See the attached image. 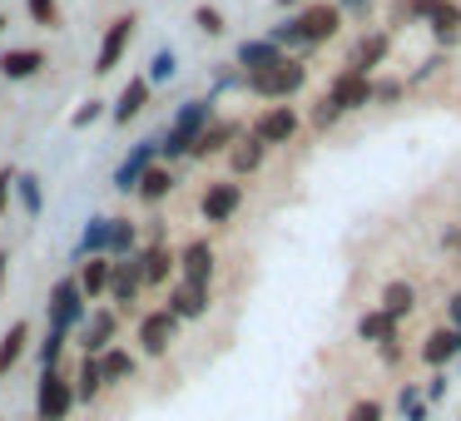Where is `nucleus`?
I'll use <instances>...</instances> for the list:
<instances>
[{"mask_svg":"<svg viewBox=\"0 0 461 421\" xmlns=\"http://www.w3.org/2000/svg\"><path fill=\"white\" fill-rule=\"evenodd\" d=\"M25 11H31V21L41 25V31H55V25H60V5H55V0H25Z\"/></svg>","mask_w":461,"mask_h":421,"instance_id":"37","label":"nucleus"},{"mask_svg":"<svg viewBox=\"0 0 461 421\" xmlns=\"http://www.w3.org/2000/svg\"><path fill=\"white\" fill-rule=\"evenodd\" d=\"M75 332H80V352H85V357H100V352L114 347V337H120V312H114V308H90Z\"/></svg>","mask_w":461,"mask_h":421,"instance_id":"6","label":"nucleus"},{"mask_svg":"<svg viewBox=\"0 0 461 421\" xmlns=\"http://www.w3.org/2000/svg\"><path fill=\"white\" fill-rule=\"evenodd\" d=\"M338 120H342V110L328 100V94H322V100H318V110H312V124H318V130H332Z\"/></svg>","mask_w":461,"mask_h":421,"instance_id":"41","label":"nucleus"},{"mask_svg":"<svg viewBox=\"0 0 461 421\" xmlns=\"http://www.w3.org/2000/svg\"><path fill=\"white\" fill-rule=\"evenodd\" d=\"M239 203H243V189L239 184H209V189H203V199H199V213L209 223H229L233 213H239Z\"/></svg>","mask_w":461,"mask_h":421,"instance_id":"12","label":"nucleus"},{"mask_svg":"<svg viewBox=\"0 0 461 421\" xmlns=\"http://www.w3.org/2000/svg\"><path fill=\"white\" fill-rule=\"evenodd\" d=\"M75 282H80L85 302L104 298V288H110V258H80V273H75Z\"/></svg>","mask_w":461,"mask_h":421,"instance_id":"23","label":"nucleus"},{"mask_svg":"<svg viewBox=\"0 0 461 421\" xmlns=\"http://www.w3.org/2000/svg\"><path fill=\"white\" fill-rule=\"evenodd\" d=\"M387 50H392V40H387L382 31H377V35H362V40H357V50H352V65H348V70L367 80V75L377 70L382 60H387Z\"/></svg>","mask_w":461,"mask_h":421,"instance_id":"18","label":"nucleus"},{"mask_svg":"<svg viewBox=\"0 0 461 421\" xmlns=\"http://www.w3.org/2000/svg\"><path fill=\"white\" fill-rule=\"evenodd\" d=\"M41 65H45L41 50H5L0 55V75H5V80H35Z\"/></svg>","mask_w":461,"mask_h":421,"instance_id":"27","label":"nucleus"},{"mask_svg":"<svg viewBox=\"0 0 461 421\" xmlns=\"http://www.w3.org/2000/svg\"><path fill=\"white\" fill-rule=\"evenodd\" d=\"M372 100H377V104L402 100V80H377V85H372Z\"/></svg>","mask_w":461,"mask_h":421,"instance_id":"42","label":"nucleus"},{"mask_svg":"<svg viewBox=\"0 0 461 421\" xmlns=\"http://www.w3.org/2000/svg\"><path fill=\"white\" fill-rule=\"evenodd\" d=\"M293 21H298L303 45H322V40H332V35H338L342 11H338V5H308V11H303V15H293Z\"/></svg>","mask_w":461,"mask_h":421,"instance_id":"10","label":"nucleus"},{"mask_svg":"<svg viewBox=\"0 0 461 421\" xmlns=\"http://www.w3.org/2000/svg\"><path fill=\"white\" fill-rule=\"evenodd\" d=\"M70 411H75L70 377H65L60 367L41 372V387H35V421H70Z\"/></svg>","mask_w":461,"mask_h":421,"instance_id":"2","label":"nucleus"},{"mask_svg":"<svg viewBox=\"0 0 461 421\" xmlns=\"http://www.w3.org/2000/svg\"><path fill=\"white\" fill-rule=\"evenodd\" d=\"M303 85H308V70H303L298 60H283V65H273V70H263V75H249V90L258 94V100H288V94H298Z\"/></svg>","mask_w":461,"mask_h":421,"instance_id":"4","label":"nucleus"},{"mask_svg":"<svg viewBox=\"0 0 461 421\" xmlns=\"http://www.w3.org/2000/svg\"><path fill=\"white\" fill-rule=\"evenodd\" d=\"M213 120V94L209 100H189V104H179V114H174V124H169V134H164L154 149L164 154V159H184V154L194 149V139L203 134V124Z\"/></svg>","mask_w":461,"mask_h":421,"instance_id":"1","label":"nucleus"},{"mask_svg":"<svg viewBox=\"0 0 461 421\" xmlns=\"http://www.w3.org/2000/svg\"><path fill=\"white\" fill-rule=\"evenodd\" d=\"M65 342H70V332H60V327H50V332H45V342L35 347V357H41V372H55V367H60Z\"/></svg>","mask_w":461,"mask_h":421,"instance_id":"34","label":"nucleus"},{"mask_svg":"<svg viewBox=\"0 0 461 421\" xmlns=\"http://www.w3.org/2000/svg\"><path fill=\"white\" fill-rule=\"evenodd\" d=\"M85 312H90V302H85V292H80V282L75 278H60L50 288V302H45V318H50V327H60V332H75L85 322Z\"/></svg>","mask_w":461,"mask_h":421,"instance_id":"3","label":"nucleus"},{"mask_svg":"<svg viewBox=\"0 0 461 421\" xmlns=\"http://www.w3.org/2000/svg\"><path fill=\"white\" fill-rule=\"evenodd\" d=\"M134 243H140V228L130 219H110V248H104V258H130Z\"/></svg>","mask_w":461,"mask_h":421,"instance_id":"31","label":"nucleus"},{"mask_svg":"<svg viewBox=\"0 0 461 421\" xmlns=\"http://www.w3.org/2000/svg\"><path fill=\"white\" fill-rule=\"evenodd\" d=\"M288 55L278 50V45H268V40H243L239 45V65L249 75H263V70H273V65H283Z\"/></svg>","mask_w":461,"mask_h":421,"instance_id":"21","label":"nucleus"},{"mask_svg":"<svg viewBox=\"0 0 461 421\" xmlns=\"http://www.w3.org/2000/svg\"><path fill=\"white\" fill-rule=\"evenodd\" d=\"M104 248H110V219H90L80 233V253L75 258H104Z\"/></svg>","mask_w":461,"mask_h":421,"instance_id":"29","label":"nucleus"},{"mask_svg":"<svg viewBox=\"0 0 461 421\" xmlns=\"http://www.w3.org/2000/svg\"><path fill=\"white\" fill-rule=\"evenodd\" d=\"M377 352H382V362H387V367H397L402 362V342L392 337V342H377Z\"/></svg>","mask_w":461,"mask_h":421,"instance_id":"46","label":"nucleus"},{"mask_svg":"<svg viewBox=\"0 0 461 421\" xmlns=\"http://www.w3.org/2000/svg\"><path fill=\"white\" fill-rule=\"evenodd\" d=\"M451 248H456V253H461V228H456V233H451Z\"/></svg>","mask_w":461,"mask_h":421,"instance_id":"49","label":"nucleus"},{"mask_svg":"<svg viewBox=\"0 0 461 421\" xmlns=\"http://www.w3.org/2000/svg\"><path fill=\"white\" fill-rule=\"evenodd\" d=\"M95 362H100V381H104V387H120V381H130L134 367H140L130 347H104Z\"/></svg>","mask_w":461,"mask_h":421,"instance_id":"20","label":"nucleus"},{"mask_svg":"<svg viewBox=\"0 0 461 421\" xmlns=\"http://www.w3.org/2000/svg\"><path fill=\"white\" fill-rule=\"evenodd\" d=\"M263 154H268V149H263V144L253 139V134H249V139H233V149H229L233 174H253V169L263 164Z\"/></svg>","mask_w":461,"mask_h":421,"instance_id":"32","label":"nucleus"},{"mask_svg":"<svg viewBox=\"0 0 461 421\" xmlns=\"http://www.w3.org/2000/svg\"><path fill=\"white\" fill-rule=\"evenodd\" d=\"M70 391H75V401H85V407H95V401L104 397V381H100V362L95 357H85L80 362V372L70 377Z\"/></svg>","mask_w":461,"mask_h":421,"instance_id":"25","label":"nucleus"},{"mask_svg":"<svg viewBox=\"0 0 461 421\" xmlns=\"http://www.w3.org/2000/svg\"><path fill=\"white\" fill-rule=\"evenodd\" d=\"M130 40H134V15H120V21H110V31H104V40H100V55H95V70L110 75L114 65L124 60Z\"/></svg>","mask_w":461,"mask_h":421,"instance_id":"11","label":"nucleus"},{"mask_svg":"<svg viewBox=\"0 0 461 421\" xmlns=\"http://www.w3.org/2000/svg\"><path fill=\"white\" fill-rule=\"evenodd\" d=\"M154 144H159V139H140L130 154H124V164L114 169V189H120V193H134V184L144 179V169H149V164H154V154H159Z\"/></svg>","mask_w":461,"mask_h":421,"instance_id":"13","label":"nucleus"},{"mask_svg":"<svg viewBox=\"0 0 461 421\" xmlns=\"http://www.w3.org/2000/svg\"><path fill=\"white\" fill-rule=\"evenodd\" d=\"M144 104H149V80L140 75V80H130V85L120 90V100H114V110H110V114H114V124H130L134 114L144 110Z\"/></svg>","mask_w":461,"mask_h":421,"instance_id":"26","label":"nucleus"},{"mask_svg":"<svg viewBox=\"0 0 461 421\" xmlns=\"http://www.w3.org/2000/svg\"><path fill=\"white\" fill-rule=\"evenodd\" d=\"M342 5H348V11H367V0H342Z\"/></svg>","mask_w":461,"mask_h":421,"instance_id":"48","label":"nucleus"},{"mask_svg":"<svg viewBox=\"0 0 461 421\" xmlns=\"http://www.w3.org/2000/svg\"><path fill=\"white\" fill-rule=\"evenodd\" d=\"M100 114H104V110H100V100H90V104H80V110H75V120H70V124H75V130H90V124L100 120Z\"/></svg>","mask_w":461,"mask_h":421,"instance_id":"44","label":"nucleus"},{"mask_svg":"<svg viewBox=\"0 0 461 421\" xmlns=\"http://www.w3.org/2000/svg\"><path fill=\"white\" fill-rule=\"evenodd\" d=\"M25 347H31V322H11L5 337H0V377H11L15 362L25 357Z\"/></svg>","mask_w":461,"mask_h":421,"instance_id":"22","label":"nucleus"},{"mask_svg":"<svg viewBox=\"0 0 461 421\" xmlns=\"http://www.w3.org/2000/svg\"><path fill=\"white\" fill-rule=\"evenodd\" d=\"M431 35H437L441 45H456L461 40V5H447V0H441V11L431 15Z\"/></svg>","mask_w":461,"mask_h":421,"instance_id":"33","label":"nucleus"},{"mask_svg":"<svg viewBox=\"0 0 461 421\" xmlns=\"http://www.w3.org/2000/svg\"><path fill=\"white\" fill-rule=\"evenodd\" d=\"M11 193H15V169H0V213L11 209Z\"/></svg>","mask_w":461,"mask_h":421,"instance_id":"45","label":"nucleus"},{"mask_svg":"<svg viewBox=\"0 0 461 421\" xmlns=\"http://www.w3.org/2000/svg\"><path fill=\"white\" fill-rule=\"evenodd\" d=\"M397 407H402V417H407V421H427V417H431V407H427V401H421V387H411V381H407V387H402Z\"/></svg>","mask_w":461,"mask_h":421,"instance_id":"36","label":"nucleus"},{"mask_svg":"<svg viewBox=\"0 0 461 421\" xmlns=\"http://www.w3.org/2000/svg\"><path fill=\"white\" fill-rule=\"evenodd\" d=\"M174 268H179L184 282H199V288H209V282H213V248H209V238L184 243V248L174 253Z\"/></svg>","mask_w":461,"mask_h":421,"instance_id":"8","label":"nucleus"},{"mask_svg":"<svg viewBox=\"0 0 461 421\" xmlns=\"http://www.w3.org/2000/svg\"><path fill=\"white\" fill-rule=\"evenodd\" d=\"M15 193H21V209L31 213V219L45 209V189H41V179H35V174H15Z\"/></svg>","mask_w":461,"mask_h":421,"instance_id":"35","label":"nucleus"},{"mask_svg":"<svg viewBox=\"0 0 461 421\" xmlns=\"http://www.w3.org/2000/svg\"><path fill=\"white\" fill-rule=\"evenodd\" d=\"M174 337H179V318H174L169 308H154L140 318V352L144 357H164Z\"/></svg>","mask_w":461,"mask_h":421,"instance_id":"7","label":"nucleus"},{"mask_svg":"<svg viewBox=\"0 0 461 421\" xmlns=\"http://www.w3.org/2000/svg\"><path fill=\"white\" fill-rule=\"evenodd\" d=\"M169 189H174V174L164 169V164H149V169H144V179L134 184V193H140L144 203H159V199H169Z\"/></svg>","mask_w":461,"mask_h":421,"instance_id":"28","label":"nucleus"},{"mask_svg":"<svg viewBox=\"0 0 461 421\" xmlns=\"http://www.w3.org/2000/svg\"><path fill=\"white\" fill-rule=\"evenodd\" d=\"M233 139H239V124H233V120H209V124H203V134L194 139V149H189V154L209 159V154H223Z\"/></svg>","mask_w":461,"mask_h":421,"instance_id":"19","label":"nucleus"},{"mask_svg":"<svg viewBox=\"0 0 461 421\" xmlns=\"http://www.w3.org/2000/svg\"><path fill=\"white\" fill-rule=\"evenodd\" d=\"M461 357V332L456 327H437L431 332L427 342H421V362H427V367H447V362H456Z\"/></svg>","mask_w":461,"mask_h":421,"instance_id":"17","label":"nucleus"},{"mask_svg":"<svg viewBox=\"0 0 461 421\" xmlns=\"http://www.w3.org/2000/svg\"><path fill=\"white\" fill-rule=\"evenodd\" d=\"M293 134H298V114L288 110V104H268V110L253 120V139L268 149V144H288Z\"/></svg>","mask_w":461,"mask_h":421,"instance_id":"9","label":"nucleus"},{"mask_svg":"<svg viewBox=\"0 0 461 421\" xmlns=\"http://www.w3.org/2000/svg\"><path fill=\"white\" fill-rule=\"evenodd\" d=\"M377 312H387L392 322L411 318V312H417V288H411V282H387V288H382V308Z\"/></svg>","mask_w":461,"mask_h":421,"instance_id":"24","label":"nucleus"},{"mask_svg":"<svg viewBox=\"0 0 461 421\" xmlns=\"http://www.w3.org/2000/svg\"><path fill=\"white\" fill-rule=\"evenodd\" d=\"M328 100L338 104L342 114H348V110H362V104H372V80H362V75L342 70L338 80L328 85Z\"/></svg>","mask_w":461,"mask_h":421,"instance_id":"14","label":"nucleus"},{"mask_svg":"<svg viewBox=\"0 0 461 421\" xmlns=\"http://www.w3.org/2000/svg\"><path fill=\"white\" fill-rule=\"evenodd\" d=\"M278 5H298V0H278Z\"/></svg>","mask_w":461,"mask_h":421,"instance_id":"51","label":"nucleus"},{"mask_svg":"<svg viewBox=\"0 0 461 421\" xmlns=\"http://www.w3.org/2000/svg\"><path fill=\"white\" fill-rule=\"evenodd\" d=\"M174 70H179V60H174V50H159L149 60V75H144V80L149 85H159V80H174Z\"/></svg>","mask_w":461,"mask_h":421,"instance_id":"38","label":"nucleus"},{"mask_svg":"<svg viewBox=\"0 0 461 421\" xmlns=\"http://www.w3.org/2000/svg\"><path fill=\"white\" fill-rule=\"evenodd\" d=\"M169 312L179 322H189V318H203V312H209V288H199V282H174L169 288Z\"/></svg>","mask_w":461,"mask_h":421,"instance_id":"15","label":"nucleus"},{"mask_svg":"<svg viewBox=\"0 0 461 421\" xmlns=\"http://www.w3.org/2000/svg\"><path fill=\"white\" fill-rule=\"evenodd\" d=\"M194 25H199L203 35H223V15L213 11V5H199V11H194Z\"/></svg>","mask_w":461,"mask_h":421,"instance_id":"40","label":"nucleus"},{"mask_svg":"<svg viewBox=\"0 0 461 421\" xmlns=\"http://www.w3.org/2000/svg\"><path fill=\"white\" fill-rule=\"evenodd\" d=\"M357 337L362 342H392V337H397V322H392L387 312L372 308V312H362V318H357Z\"/></svg>","mask_w":461,"mask_h":421,"instance_id":"30","label":"nucleus"},{"mask_svg":"<svg viewBox=\"0 0 461 421\" xmlns=\"http://www.w3.org/2000/svg\"><path fill=\"white\" fill-rule=\"evenodd\" d=\"M110 302H114V312H134V302H140V292H144V278H140V258H110Z\"/></svg>","mask_w":461,"mask_h":421,"instance_id":"5","label":"nucleus"},{"mask_svg":"<svg viewBox=\"0 0 461 421\" xmlns=\"http://www.w3.org/2000/svg\"><path fill=\"white\" fill-rule=\"evenodd\" d=\"M5 273H11V248L0 253V292H5Z\"/></svg>","mask_w":461,"mask_h":421,"instance_id":"47","label":"nucleus"},{"mask_svg":"<svg viewBox=\"0 0 461 421\" xmlns=\"http://www.w3.org/2000/svg\"><path fill=\"white\" fill-rule=\"evenodd\" d=\"M0 35H5V11H0Z\"/></svg>","mask_w":461,"mask_h":421,"instance_id":"50","label":"nucleus"},{"mask_svg":"<svg viewBox=\"0 0 461 421\" xmlns=\"http://www.w3.org/2000/svg\"><path fill=\"white\" fill-rule=\"evenodd\" d=\"M134 258H140V278H144V288H159V282H169V273H174V253H169V243H149V248H140Z\"/></svg>","mask_w":461,"mask_h":421,"instance_id":"16","label":"nucleus"},{"mask_svg":"<svg viewBox=\"0 0 461 421\" xmlns=\"http://www.w3.org/2000/svg\"><path fill=\"white\" fill-rule=\"evenodd\" d=\"M348 421H387V407H382L377 397H362V401H352Z\"/></svg>","mask_w":461,"mask_h":421,"instance_id":"39","label":"nucleus"},{"mask_svg":"<svg viewBox=\"0 0 461 421\" xmlns=\"http://www.w3.org/2000/svg\"><path fill=\"white\" fill-rule=\"evenodd\" d=\"M447 387H451V381H447V372H437V377L427 381V391H421V401H427V407H437V401L447 397Z\"/></svg>","mask_w":461,"mask_h":421,"instance_id":"43","label":"nucleus"},{"mask_svg":"<svg viewBox=\"0 0 461 421\" xmlns=\"http://www.w3.org/2000/svg\"><path fill=\"white\" fill-rule=\"evenodd\" d=\"M456 362H461V357H456Z\"/></svg>","mask_w":461,"mask_h":421,"instance_id":"52","label":"nucleus"}]
</instances>
